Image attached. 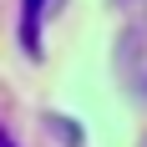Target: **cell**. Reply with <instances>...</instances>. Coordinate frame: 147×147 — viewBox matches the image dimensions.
Returning <instances> with one entry per match:
<instances>
[{"label":"cell","instance_id":"obj_2","mask_svg":"<svg viewBox=\"0 0 147 147\" xmlns=\"http://www.w3.org/2000/svg\"><path fill=\"white\" fill-rule=\"evenodd\" d=\"M0 147H15V142H10V137H5V132H0Z\"/></svg>","mask_w":147,"mask_h":147},{"label":"cell","instance_id":"obj_1","mask_svg":"<svg viewBox=\"0 0 147 147\" xmlns=\"http://www.w3.org/2000/svg\"><path fill=\"white\" fill-rule=\"evenodd\" d=\"M56 0H20V41H26L30 56H41V26H46V10Z\"/></svg>","mask_w":147,"mask_h":147}]
</instances>
